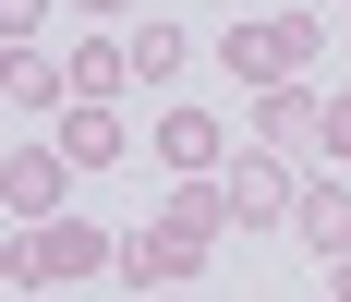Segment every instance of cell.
I'll use <instances>...</instances> for the list:
<instances>
[{
    "instance_id": "6da1fadb",
    "label": "cell",
    "mask_w": 351,
    "mask_h": 302,
    "mask_svg": "<svg viewBox=\"0 0 351 302\" xmlns=\"http://www.w3.org/2000/svg\"><path fill=\"white\" fill-rule=\"evenodd\" d=\"M218 230H243V218H230V181H182L158 218H134V230H121V278H134V302L194 290V278L218 266Z\"/></svg>"
},
{
    "instance_id": "7a4b0ae2",
    "label": "cell",
    "mask_w": 351,
    "mask_h": 302,
    "mask_svg": "<svg viewBox=\"0 0 351 302\" xmlns=\"http://www.w3.org/2000/svg\"><path fill=\"white\" fill-rule=\"evenodd\" d=\"M327 25H315V0H279V12H243V25L218 36V73L230 85H291V73H315Z\"/></svg>"
},
{
    "instance_id": "3957f363",
    "label": "cell",
    "mask_w": 351,
    "mask_h": 302,
    "mask_svg": "<svg viewBox=\"0 0 351 302\" xmlns=\"http://www.w3.org/2000/svg\"><path fill=\"white\" fill-rule=\"evenodd\" d=\"M218 181H230V218H243V230H291V205H303V158H291V145H230V169H218Z\"/></svg>"
},
{
    "instance_id": "277c9868",
    "label": "cell",
    "mask_w": 351,
    "mask_h": 302,
    "mask_svg": "<svg viewBox=\"0 0 351 302\" xmlns=\"http://www.w3.org/2000/svg\"><path fill=\"white\" fill-rule=\"evenodd\" d=\"M73 181H85V169H73L61 134H25L0 158V205H12V218H73Z\"/></svg>"
},
{
    "instance_id": "5b68a950",
    "label": "cell",
    "mask_w": 351,
    "mask_h": 302,
    "mask_svg": "<svg viewBox=\"0 0 351 302\" xmlns=\"http://www.w3.org/2000/svg\"><path fill=\"white\" fill-rule=\"evenodd\" d=\"M145 145H158V169H170V181H218V169H230V121H218V109H194V97L158 109V134H145Z\"/></svg>"
},
{
    "instance_id": "8992f818",
    "label": "cell",
    "mask_w": 351,
    "mask_h": 302,
    "mask_svg": "<svg viewBox=\"0 0 351 302\" xmlns=\"http://www.w3.org/2000/svg\"><path fill=\"white\" fill-rule=\"evenodd\" d=\"M243 97H254V145H291V158H303L315 121H327V97L303 85V73H291V85H243Z\"/></svg>"
},
{
    "instance_id": "52a82bcc",
    "label": "cell",
    "mask_w": 351,
    "mask_h": 302,
    "mask_svg": "<svg viewBox=\"0 0 351 302\" xmlns=\"http://www.w3.org/2000/svg\"><path fill=\"white\" fill-rule=\"evenodd\" d=\"M0 97H12V121H36V109H73V61H49V49H12V73H0Z\"/></svg>"
},
{
    "instance_id": "ba28073f",
    "label": "cell",
    "mask_w": 351,
    "mask_h": 302,
    "mask_svg": "<svg viewBox=\"0 0 351 302\" xmlns=\"http://www.w3.org/2000/svg\"><path fill=\"white\" fill-rule=\"evenodd\" d=\"M61 145H73V169H121V145H134V121H121L109 97H73V109H61Z\"/></svg>"
},
{
    "instance_id": "9c48e42d",
    "label": "cell",
    "mask_w": 351,
    "mask_h": 302,
    "mask_svg": "<svg viewBox=\"0 0 351 302\" xmlns=\"http://www.w3.org/2000/svg\"><path fill=\"white\" fill-rule=\"evenodd\" d=\"M291 242H303V254H351V169H339V181H303Z\"/></svg>"
},
{
    "instance_id": "30bf717a",
    "label": "cell",
    "mask_w": 351,
    "mask_h": 302,
    "mask_svg": "<svg viewBox=\"0 0 351 302\" xmlns=\"http://www.w3.org/2000/svg\"><path fill=\"white\" fill-rule=\"evenodd\" d=\"M61 61H73V97H109V109H121V85H145L134 36H85V49H61Z\"/></svg>"
},
{
    "instance_id": "8fae6325",
    "label": "cell",
    "mask_w": 351,
    "mask_h": 302,
    "mask_svg": "<svg viewBox=\"0 0 351 302\" xmlns=\"http://www.w3.org/2000/svg\"><path fill=\"white\" fill-rule=\"evenodd\" d=\"M134 36V73L145 85H182V61H194V25H158V12H145V25H121Z\"/></svg>"
},
{
    "instance_id": "7c38bea8",
    "label": "cell",
    "mask_w": 351,
    "mask_h": 302,
    "mask_svg": "<svg viewBox=\"0 0 351 302\" xmlns=\"http://www.w3.org/2000/svg\"><path fill=\"white\" fill-rule=\"evenodd\" d=\"M315 158H339V169H351V97H327V121H315Z\"/></svg>"
},
{
    "instance_id": "4fadbf2b",
    "label": "cell",
    "mask_w": 351,
    "mask_h": 302,
    "mask_svg": "<svg viewBox=\"0 0 351 302\" xmlns=\"http://www.w3.org/2000/svg\"><path fill=\"white\" fill-rule=\"evenodd\" d=\"M36 25H49V0H0V36H12V49H25Z\"/></svg>"
},
{
    "instance_id": "5bb4252c",
    "label": "cell",
    "mask_w": 351,
    "mask_h": 302,
    "mask_svg": "<svg viewBox=\"0 0 351 302\" xmlns=\"http://www.w3.org/2000/svg\"><path fill=\"white\" fill-rule=\"evenodd\" d=\"M73 12H97V25H134V0H73Z\"/></svg>"
},
{
    "instance_id": "9a60e30c",
    "label": "cell",
    "mask_w": 351,
    "mask_h": 302,
    "mask_svg": "<svg viewBox=\"0 0 351 302\" xmlns=\"http://www.w3.org/2000/svg\"><path fill=\"white\" fill-rule=\"evenodd\" d=\"M327 290H339V302H351V254H327Z\"/></svg>"
},
{
    "instance_id": "2e32d148",
    "label": "cell",
    "mask_w": 351,
    "mask_h": 302,
    "mask_svg": "<svg viewBox=\"0 0 351 302\" xmlns=\"http://www.w3.org/2000/svg\"><path fill=\"white\" fill-rule=\"evenodd\" d=\"M12 302H61V290H12Z\"/></svg>"
},
{
    "instance_id": "e0dca14e",
    "label": "cell",
    "mask_w": 351,
    "mask_h": 302,
    "mask_svg": "<svg viewBox=\"0 0 351 302\" xmlns=\"http://www.w3.org/2000/svg\"><path fill=\"white\" fill-rule=\"evenodd\" d=\"M158 302H194V290H158Z\"/></svg>"
},
{
    "instance_id": "ac0fdd59",
    "label": "cell",
    "mask_w": 351,
    "mask_h": 302,
    "mask_svg": "<svg viewBox=\"0 0 351 302\" xmlns=\"http://www.w3.org/2000/svg\"><path fill=\"white\" fill-rule=\"evenodd\" d=\"M315 302H339V290H315Z\"/></svg>"
},
{
    "instance_id": "d6986e66",
    "label": "cell",
    "mask_w": 351,
    "mask_h": 302,
    "mask_svg": "<svg viewBox=\"0 0 351 302\" xmlns=\"http://www.w3.org/2000/svg\"><path fill=\"white\" fill-rule=\"evenodd\" d=\"M339 12H351V0H339Z\"/></svg>"
}]
</instances>
